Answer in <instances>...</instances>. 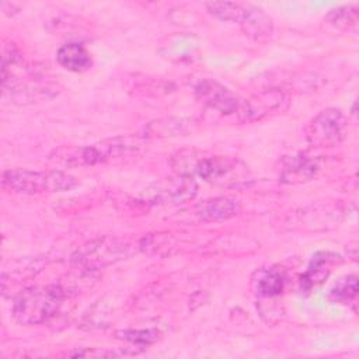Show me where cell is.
<instances>
[{
  "label": "cell",
  "instance_id": "6da1fadb",
  "mask_svg": "<svg viewBox=\"0 0 359 359\" xmlns=\"http://www.w3.org/2000/svg\"><path fill=\"white\" fill-rule=\"evenodd\" d=\"M170 164L175 174L201 178L220 187H241L251 181L248 167L236 157L212 154L196 149L178 150Z\"/></svg>",
  "mask_w": 359,
  "mask_h": 359
},
{
  "label": "cell",
  "instance_id": "7a4b0ae2",
  "mask_svg": "<svg viewBox=\"0 0 359 359\" xmlns=\"http://www.w3.org/2000/svg\"><path fill=\"white\" fill-rule=\"evenodd\" d=\"M66 294L60 283L25 287L14 299L13 317L24 325L45 324L59 313Z\"/></svg>",
  "mask_w": 359,
  "mask_h": 359
},
{
  "label": "cell",
  "instance_id": "3957f363",
  "mask_svg": "<svg viewBox=\"0 0 359 359\" xmlns=\"http://www.w3.org/2000/svg\"><path fill=\"white\" fill-rule=\"evenodd\" d=\"M4 189L15 194H52L72 189L77 182L76 178L59 170H28L13 168L1 175Z\"/></svg>",
  "mask_w": 359,
  "mask_h": 359
},
{
  "label": "cell",
  "instance_id": "277c9868",
  "mask_svg": "<svg viewBox=\"0 0 359 359\" xmlns=\"http://www.w3.org/2000/svg\"><path fill=\"white\" fill-rule=\"evenodd\" d=\"M205 6L212 15L222 21H231L237 24L244 35L257 42H266L272 38V20L257 6L231 1H210Z\"/></svg>",
  "mask_w": 359,
  "mask_h": 359
},
{
  "label": "cell",
  "instance_id": "5b68a950",
  "mask_svg": "<svg viewBox=\"0 0 359 359\" xmlns=\"http://www.w3.org/2000/svg\"><path fill=\"white\" fill-rule=\"evenodd\" d=\"M130 250L132 247L126 241L104 237L80 248L73 255L72 261L80 271L93 272L128 257Z\"/></svg>",
  "mask_w": 359,
  "mask_h": 359
},
{
  "label": "cell",
  "instance_id": "8992f818",
  "mask_svg": "<svg viewBox=\"0 0 359 359\" xmlns=\"http://www.w3.org/2000/svg\"><path fill=\"white\" fill-rule=\"evenodd\" d=\"M137 146L136 139L132 137H115L97 144H88L83 147H74L65 150L63 154H59L56 160H60L66 165H95L104 163L112 157H116L128 150H132Z\"/></svg>",
  "mask_w": 359,
  "mask_h": 359
},
{
  "label": "cell",
  "instance_id": "52a82bcc",
  "mask_svg": "<svg viewBox=\"0 0 359 359\" xmlns=\"http://www.w3.org/2000/svg\"><path fill=\"white\" fill-rule=\"evenodd\" d=\"M304 133L310 144L316 147H332L345 140L348 135V119L342 111L327 108L311 118Z\"/></svg>",
  "mask_w": 359,
  "mask_h": 359
},
{
  "label": "cell",
  "instance_id": "ba28073f",
  "mask_svg": "<svg viewBox=\"0 0 359 359\" xmlns=\"http://www.w3.org/2000/svg\"><path fill=\"white\" fill-rule=\"evenodd\" d=\"M198 194V182L192 177L174 174L151 184L143 192V199L157 205H178L192 201Z\"/></svg>",
  "mask_w": 359,
  "mask_h": 359
},
{
  "label": "cell",
  "instance_id": "9c48e42d",
  "mask_svg": "<svg viewBox=\"0 0 359 359\" xmlns=\"http://www.w3.org/2000/svg\"><path fill=\"white\" fill-rule=\"evenodd\" d=\"M287 97L283 91L266 90L241 101L236 114L241 122H257L283 111L287 107Z\"/></svg>",
  "mask_w": 359,
  "mask_h": 359
},
{
  "label": "cell",
  "instance_id": "30bf717a",
  "mask_svg": "<svg viewBox=\"0 0 359 359\" xmlns=\"http://www.w3.org/2000/svg\"><path fill=\"white\" fill-rule=\"evenodd\" d=\"M194 93L205 105L222 114H236L241 102L236 94L213 79L199 80L194 87Z\"/></svg>",
  "mask_w": 359,
  "mask_h": 359
},
{
  "label": "cell",
  "instance_id": "8fae6325",
  "mask_svg": "<svg viewBox=\"0 0 359 359\" xmlns=\"http://www.w3.org/2000/svg\"><path fill=\"white\" fill-rule=\"evenodd\" d=\"M345 210L337 202H318L302 209L297 213L299 223L310 230H328L338 226Z\"/></svg>",
  "mask_w": 359,
  "mask_h": 359
},
{
  "label": "cell",
  "instance_id": "7c38bea8",
  "mask_svg": "<svg viewBox=\"0 0 359 359\" xmlns=\"http://www.w3.org/2000/svg\"><path fill=\"white\" fill-rule=\"evenodd\" d=\"M279 181L283 184H302L313 180L320 171V164L316 158L307 154H290L280 160Z\"/></svg>",
  "mask_w": 359,
  "mask_h": 359
},
{
  "label": "cell",
  "instance_id": "4fadbf2b",
  "mask_svg": "<svg viewBox=\"0 0 359 359\" xmlns=\"http://www.w3.org/2000/svg\"><path fill=\"white\" fill-rule=\"evenodd\" d=\"M286 283L283 271L275 266L259 268L251 278V287L258 297L273 299L282 294Z\"/></svg>",
  "mask_w": 359,
  "mask_h": 359
},
{
  "label": "cell",
  "instance_id": "5bb4252c",
  "mask_svg": "<svg viewBox=\"0 0 359 359\" xmlns=\"http://www.w3.org/2000/svg\"><path fill=\"white\" fill-rule=\"evenodd\" d=\"M241 210L238 201L229 196H217L199 202L195 206V213L206 222H222L237 216Z\"/></svg>",
  "mask_w": 359,
  "mask_h": 359
},
{
  "label": "cell",
  "instance_id": "9a60e30c",
  "mask_svg": "<svg viewBox=\"0 0 359 359\" xmlns=\"http://www.w3.org/2000/svg\"><path fill=\"white\" fill-rule=\"evenodd\" d=\"M56 60L63 69L74 73L86 72L93 65L90 52L79 42H69L60 46L56 52Z\"/></svg>",
  "mask_w": 359,
  "mask_h": 359
},
{
  "label": "cell",
  "instance_id": "2e32d148",
  "mask_svg": "<svg viewBox=\"0 0 359 359\" xmlns=\"http://www.w3.org/2000/svg\"><path fill=\"white\" fill-rule=\"evenodd\" d=\"M335 258L337 255L330 252H320L313 257V261L310 262L306 273L302 276V289L310 290L313 286L323 282L330 273V264L335 262Z\"/></svg>",
  "mask_w": 359,
  "mask_h": 359
},
{
  "label": "cell",
  "instance_id": "e0dca14e",
  "mask_svg": "<svg viewBox=\"0 0 359 359\" xmlns=\"http://www.w3.org/2000/svg\"><path fill=\"white\" fill-rule=\"evenodd\" d=\"M359 8L358 4H345L332 8L325 15V21L337 29L349 31L358 25Z\"/></svg>",
  "mask_w": 359,
  "mask_h": 359
},
{
  "label": "cell",
  "instance_id": "ac0fdd59",
  "mask_svg": "<svg viewBox=\"0 0 359 359\" xmlns=\"http://www.w3.org/2000/svg\"><path fill=\"white\" fill-rule=\"evenodd\" d=\"M358 294V276L356 275H345L341 278L330 292V297L334 302L346 304L356 299Z\"/></svg>",
  "mask_w": 359,
  "mask_h": 359
},
{
  "label": "cell",
  "instance_id": "d6986e66",
  "mask_svg": "<svg viewBox=\"0 0 359 359\" xmlns=\"http://www.w3.org/2000/svg\"><path fill=\"white\" fill-rule=\"evenodd\" d=\"M118 338L139 346H147L157 341L158 331L156 330H125L116 332Z\"/></svg>",
  "mask_w": 359,
  "mask_h": 359
}]
</instances>
